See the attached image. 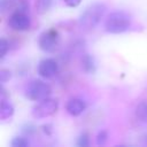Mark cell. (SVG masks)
<instances>
[{
    "instance_id": "8992f818",
    "label": "cell",
    "mask_w": 147,
    "mask_h": 147,
    "mask_svg": "<svg viewBox=\"0 0 147 147\" xmlns=\"http://www.w3.org/2000/svg\"><path fill=\"white\" fill-rule=\"evenodd\" d=\"M8 25L15 31H26L31 26V20L28 13L14 10L8 18Z\"/></svg>"
},
{
    "instance_id": "52a82bcc",
    "label": "cell",
    "mask_w": 147,
    "mask_h": 147,
    "mask_svg": "<svg viewBox=\"0 0 147 147\" xmlns=\"http://www.w3.org/2000/svg\"><path fill=\"white\" fill-rule=\"evenodd\" d=\"M59 72V64L54 59L47 57L39 62L38 64V74L40 77L45 79H51L55 77Z\"/></svg>"
},
{
    "instance_id": "e0dca14e",
    "label": "cell",
    "mask_w": 147,
    "mask_h": 147,
    "mask_svg": "<svg viewBox=\"0 0 147 147\" xmlns=\"http://www.w3.org/2000/svg\"><path fill=\"white\" fill-rule=\"evenodd\" d=\"M10 77H11V72L9 70H7V69H1L0 70V82L2 84L6 83L7 80H9Z\"/></svg>"
},
{
    "instance_id": "ba28073f",
    "label": "cell",
    "mask_w": 147,
    "mask_h": 147,
    "mask_svg": "<svg viewBox=\"0 0 147 147\" xmlns=\"http://www.w3.org/2000/svg\"><path fill=\"white\" fill-rule=\"evenodd\" d=\"M67 111L71 115V116H79L80 114H83L86 109V102L83 99L79 98H74L70 99L65 106Z\"/></svg>"
},
{
    "instance_id": "9c48e42d",
    "label": "cell",
    "mask_w": 147,
    "mask_h": 147,
    "mask_svg": "<svg viewBox=\"0 0 147 147\" xmlns=\"http://www.w3.org/2000/svg\"><path fill=\"white\" fill-rule=\"evenodd\" d=\"M80 64H82V69L86 72V74H94L96 70V63L95 60L92 55L90 54H84L82 56L80 60Z\"/></svg>"
},
{
    "instance_id": "7a4b0ae2",
    "label": "cell",
    "mask_w": 147,
    "mask_h": 147,
    "mask_svg": "<svg viewBox=\"0 0 147 147\" xmlns=\"http://www.w3.org/2000/svg\"><path fill=\"white\" fill-rule=\"evenodd\" d=\"M131 26V16L125 11H114L108 15L105 29L109 33H122Z\"/></svg>"
},
{
    "instance_id": "6da1fadb",
    "label": "cell",
    "mask_w": 147,
    "mask_h": 147,
    "mask_svg": "<svg viewBox=\"0 0 147 147\" xmlns=\"http://www.w3.org/2000/svg\"><path fill=\"white\" fill-rule=\"evenodd\" d=\"M106 13V6L101 2H94L85 8L79 16V25L83 30L90 31L94 29Z\"/></svg>"
},
{
    "instance_id": "5b68a950",
    "label": "cell",
    "mask_w": 147,
    "mask_h": 147,
    "mask_svg": "<svg viewBox=\"0 0 147 147\" xmlns=\"http://www.w3.org/2000/svg\"><path fill=\"white\" fill-rule=\"evenodd\" d=\"M39 48L46 53H53L60 45V34L55 29L44 31L38 39Z\"/></svg>"
},
{
    "instance_id": "30bf717a",
    "label": "cell",
    "mask_w": 147,
    "mask_h": 147,
    "mask_svg": "<svg viewBox=\"0 0 147 147\" xmlns=\"http://www.w3.org/2000/svg\"><path fill=\"white\" fill-rule=\"evenodd\" d=\"M14 106L6 99H1V105H0V118L1 119H7L10 118L14 114Z\"/></svg>"
},
{
    "instance_id": "d6986e66",
    "label": "cell",
    "mask_w": 147,
    "mask_h": 147,
    "mask_svg": "<svg viewBox=\"0 0 147 147\" xmlns=\"http://www.w3.org/2000/svg\"><path fill=\"white\" fill-rule=\"evenodd\" d=\"M63 1L68 7H77L82 0H63Z\"/></svg>"
},
{
    "instance_id": "8fae6325",
    "label": "cell",
    "mask_w": 147,
    "mask_h": 147,
    "mask_svg": "<svg viewBox=\"0 0 147 147\" xmlns=\"http://www.w3.org/2000/svg\"><path fill=\"white\" fill-rule=\"evenodd\" d=\"M136 117L144 122V123H147V100L145 101H141L137 108H136Z\"/></svg>"
},
{
    "instance_id": "3957f363",
    "label": "cell",
    "mask_w": 147,
    "mask_h": 147,
    "mask_svg": "<svg viewBox=\"0 0 147 147\" xmlns=\"http://www.w3.org/2000/svg\"><path fill=\"white\" fill-rule=\"evenodd\" d=\"M52 93L51 86L40 79L31 80L25 87V96L33 101H40L45 98H48Z\"/></svg>"
},
{
    "instance_id": "2e32d148",
    "label": "cell",
    "mask_w": 147,
    "mask_h": 147,
    "mask_svg": "<svg viewBox=\"0 0 147 147\" xmlns=\"http://www.w3.org/2000/svg\"><path fill=\"white\" fill-rule=\"evenodd\" d=\"M8 51H9V42L7 41L6 38H1L0 39V57L3 59Z\"/></svg>"
},
{
    "instance_id": "ffe728a7",
    "label": "cell",
    "mask_w": 147,
    "mask_h": 147,
    "mask_svg": "<svg viewBox=\"0 0 147 147\" xmlns=\"http://www.w3.org/2000/svg\"><path fill=\"white\" fill-rule=\"evenodd\" d=\"M144 144H145V145H147V134L144 137Z\"/></svg>"
},
{
    "instance_id": "ac0fdd59",
    "label": "cell",
    "mask_w": 147,
    "mask_h": 147,
    "mask_svg": "<svg viewBox=\"0 0 147 147\" xmlns=\"http://www.w3.org/2000/svg\"><path fill=\"white\" fill-rule=\"evenodd\" d=\"M23 132L26 134V136H31L36 132V126H33L32 124H26L24 127H23Z\"/></svg>"
},
{
    "instance_id": "277c9868",
    "label": "cell",
    "mask_w": 147,
    "mask_h": 147,
    "mask_svg": "<svg viewBox=\"0 0 147 147\" xmlns=\"http://www.w3.org/2000/svg\"><path fill=\"white\" fill-rule=\"evenodd\" d=\"M59 109V101L52 98H45L40 100L32 108V116L34 118H46L54 115Z\"/></svg>"
},
{
    "instance_id": "4fadbf2b",
    "label": "cell",
    "mask_w": 147,
    "mask_h": 147,
    "mask_svg": "<svg viewBox=\"0 0 147 147\" xmlns=\"http://www.w3.org/2000/svg\"><path fill=\"white\" fill-rule=\"evenodd\" d=\"M77 146L79 147H88L90 146V136L88 133H82L77 139Z\"/></svg>"
},
{
    "instance_id": "7c38bea8",
    "label": "cell",
    "mask_w": 147,
    "mask_h": 147,
    "mask_svg": "<svg viewBox=\"0 0 147 147\" xmlns=\"http://www.w3.org/2000/svg\"><path fill=\"white\" fill-rule=\"evenodd\" d=\"M52 2L53 0H37V8L40 13H44L51 8Z\"/></svg>"
},
{
    "instance_id": "9a60e30c",
    "label": "cell",
    "mask_w": 147,
    "mask_h": 147,
    "mask_svg": "<svg viewBox=\"0 0 147 147\" xmlns=\"http://www.w3.org/2000/svg\"><path fill=\"white\" fill-rule=\"evenodd\" d=\"M96 145H99V146H103L106 142H107V140H108V132L107 131H105V130H101L98 134H96Z\"/></svg>"
},
{
    "instance_id": "5bb4252c",
    "label": "cell",
    "mask_w": 147,
    "mask_h": 147,
    "mask_svg": "<svg viewBox=\"0 0 147 147\" xmlns=\"http://www.w3.org/2000/svg\"><path fill=\"white\" fill-rule=\"evenodd\" d=\"M10 145H11L13 147H26V146L29 145V141H28L24 137H15V138L11 140Z\"/></svg>"
}]
</instances>
